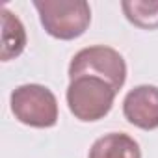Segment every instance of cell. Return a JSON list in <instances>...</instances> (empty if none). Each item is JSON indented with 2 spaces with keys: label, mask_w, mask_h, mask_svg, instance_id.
Segmentation results:
<instances>
[{
  "label": "cell",
  "mask_w": 158,
  "mask_h": 158,
  "mask_svg": "<svg viewBox=\"0 0 158 158\" xmlns=\"http://www.w3.org/2000/svg\"><path fill=\"white\" fill-rule=\"evenodd\" d=\"M34 8L47 34L61 41L80 37L91 23V8L86 0H35Z\"/></svg>",
  "instance_id": "cell-1"
},
{
  "label": "cell",
  "mask_w": 158,
  "mask_h": 158,
  "mask_svg": "<svg viewBox=\"0 0 158 158\" xmlns=\"http://www.w3.org/2000/svg\"><path fill=\"white\" fill-rule=\"evenodd\" d=\"M115 95L117 91L102 78L76 76L67 88V104L76 119L91 123L110 114Z\"/></svg>",
  "instance_id": "cell-2"
},
{
  "label": "cell",
  "mask_w": 158,
  "mask_h": 158,
  "mask_svg": "<svg viewBox=\"0 0 158 158\" xmlns=\"http://www.w3.org/2000/svg\"><path fill=\"white\" fill-rule=\"evenodd\" d=\"M76 76L102 78L115 91H119L127 80V63L123 56L112 47H88L78 50L69 63V78L73 80Z\"/></svg>",
  "instance_id": "cell-3"
},
{
  "label": "cell",
  "mask_w": 158,
  "mask_h": 158,
  "mask_svg": "<svg viewBox=\"0 0 158 158\" xmlns=\"http://www.w3.org/2000/svg\"><path fill=\"white\" fill-rule=\"evenodd\" d=\"M11 112L23 125L50 128L58 123V101L41 84H23L11 93Z\"/></svg>",
  "instance_id": "cell-4"
},
{
  "label": "cell",
  "mask_w": 158,
  "mask_h": 158,
  "mask_svg": "<svg viewBox=\"0 0 158 158\" xmlns=\"http://www.w3.org/2000/svg\"><path fill=\"white\" fill-rule=\"evenodd\" d=\"M123 115L141 130L158 128V88L143 84L130 89L123 101Z\"/></svg>",
  "instance_id": "cell-5"
},
{
  "label": "cell",
  "mask_w": 158,
  "mask_h": 158,
  "mask_svg": "<svg viewBox=\"0 0 158 158\" xmlns=\"http://www.w3.org/2000/svg\"><path fill=\"white\" fill-rule=\"evenodd\" d=\"M88 158H141V151L138 141L128 134L110 132L91 145Z\"/></svg>",
  "instance_id": "cell-6"
},
{
  "label": "cell",
  "mask_w": 158,
  "mask_h": 158,
  "mask_svg": "<svg viewBox=\"0 0 158 158\" xmlns=\"http://www.w3.org/2000/svg\"><path fill=\"white\" fill-rule=\"evenodd\" d=\"M26 45V30L17 15H13L8 8H2V61H10L17 58Z\"/></svg>",
  "instance_id": "cell-7"
},
{
  "label": "cell",
  "mask_w": 158,
  "mask_h": 158,
  "mask_svg": "<svg viewBox=\"0 0 158 158\" xmlns=\"http://www.w3.org/2000/svg\"><path fill=\"white\" fill-rule=\"evenodd\" d=\"M121 8L134 26L143 30L158 28V0H125Z\"/></svg>",
  "instance_id": "cell-8"
}]
</instances>
